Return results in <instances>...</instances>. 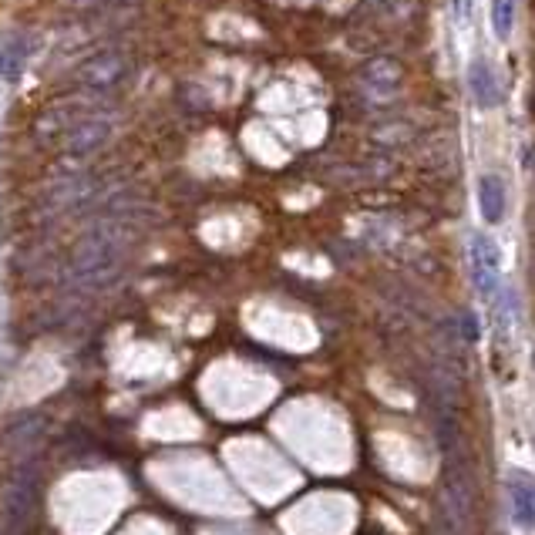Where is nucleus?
<instances>
[{"label":"nucleus","instance_id":"f257e3e1","mask_svg":"<svg viewBox=\"0 0 535 535\" xmlns=\"http://www.w3.org/2000/svg\"><path fill=\"white\" fill-rule=\"evenodd\" d=\"M125 239H128L125 229L115 223L101 226L81 239L75 253H71V270L78 273V280H91V283L108 280L118 270V263H122Z\"/></svg>","mask_w":535,"mask_h":535},{"label":"nucleus","instance_id":"f03ea898","mask_svg":"<svg viewBox=\"0 0 535 535\" xmlns=\"http://www.w3.org/2000/svg\"><path fill=\"white\" fill-rule=\"evenodd\" d=\"M38 485L41 478L34 465H21L7 478L0 488V525H7L11 532H24L27 519L34 515V505H38Z\"/></svg>","mask_w":535,"mask_h":535},{"label":"nucleus","instance_id":"7ed1b4c3","mask_svg":"<svg viewBox=\"0 0 535 535\" xmlns=\"http://www.w3.org/2000/svg\"><path fill=\"white\" fill-rule=\"evenodd\" d=\"M128 75V58L118 51H98L85 58L75 68V81L85 88H95V91H105V88H115L118 81Z\"/></svg>","mask_w":535,"mask_h":535},{"label":"nucleus","instance_id":"20e7f679","mask_svg":"<svg viewBox=\"0 0 535 535\" xmlns=\"http://www.w3.org/2000/svg\"><path fill=\"white\" fill-rule=\"evenodd\" d=\"M108 138H112V122H108V118H78V122L68 125L61 145H64V152H68V155L81 159V155L98 152Z\"/></svg>","mask_w":535,"mask_h":535},{"label":"nucleus","instance_id":"39448f33","mask_svg":"<svg viewBox=\"0 0 535 535\" xmlns=\"http://www.w3.org/2000/svg\"><path fill=\"white\" fill-rule=\"evenodd\" d=\"M44 418L41 414H24V418H17L7 424V431H4V448L11 451V455L17 458H24V455H31L34 445L44 438Z\"/></svg>","mask_w":535,"mask_h":535},{"label":"nucleus","instance_id":"423d86ee","mask_svg":"<svg viewBox=\"0 0 535 535\" xmlns=\"http://www.w3.org/2000/svg\"><path fill=\"white\" fill-rule=\"evenodd\" d=\"M27 58H31V34L7 31L4 38H0V78L17 81L24 75Z\"/></svg>","mask_w":535,"mask_h":535},{"label":"nucleus","instance_id":"0eeeda50","mask_svg":"<svg viewBox=\"0 0 535 535\" xmlns=\"http://www.w3.org/2000/svg\"><path fill=\"white\" fill-rule=\"evenodd\" d=\"M401 81H404V71H401V64L394 61V58H387V54H381V58H374L367 68L361 71V85L364 88H371L374 95H391V91H398L401 88Z\"/></svg>","mask_w":535,"mask_h":535},{"label":"nucleus","instance_id":"6e6552de","mask_svg":"<svg viewBox=\"0 0 535 535\" xmlns=\"http://www.w3.org/2000/svg\"><path fill=\"white\" fill-rule=\"evenodd\" d=\"M478 206H482V219L488 226H498L505 219V206H509V192H505L502 175L488 172L478 182Z\"/></svg>","mask_w":535,"mask_h":535},{"label":"nucleus","instance_id":"1a4fd4ad","mask_svg":"<svg viewBox=\"0 0 535 535\" xmlns=\"http://www.w3.org/2000/svg\"><path fill=\"white\" fill-rule=\"evenodd\" d=\"M468 88H472L478 108H495L498 101H502V88H498L492 64H488L485 58L472 61V68H468Z\"/></svg>","mask_w":535,"mask_h":535},{"label":"nucleus","instance_id":"9d476101","mask_svg":"<svg viewBox=\"0 0 535 535\" xmlns=\"http://www.w3.org/2000/svg\"><path fill=\"white\" fill-rule=\"evenodd\" d=\"M509 498H512V519L522 529H535V485L525 475L509 478Z\"/></svg>","mask_w":535,"mask_h":535},{"label":"nucleus","instance_id":"9b49d317","mask_svg":"<svg viewBox=\"0 0 535 535\" xmlns=\"http://www.w3.org/2000/svg\"><path fill=\"white\" fill-rule=\"evenodd\" d=\"M414 135H418V128L411 122H381L377 128H371V142L381 145L384 152L408 149V142H414Z\"/></svg>","mask_w":535,"mask_h":535},{"label":"nucleus","instance_id":"f8f14e48","mask_svg":"<svg viewBox=\"0 0 535 535\" xmlns=\"http://www.w3.org/2000/svg\"><path fill=\"white\" fill-rule=\"evenodd\" d=\"M515 7H519V0H492V27L502 41L509 38L515 27Z\"/></svg>","mask_w":535,"mask_h":535},{"label":"nucleus","instance_id":"ddd939ff","mask_svg":"<svg viewBox=\"0 0 535 535\" xmlns=\"http://www.w3.org/2000/svg\"><path fill=\"white\" fill-rule=\"evenodd\" d=\"M68 7H78V11H91V7H105V4H125V0H64Z\"/></svg>","mask_w":535,"mask_h":535},{"label":"nucleus","instance_id":"4468645a","mask_svg":"<svg viewBox=\"0 0 535 535\" xmlns=\"http://www.w3.org/2000/svg\"><path fill=\"white\" fill-rule=\"evenodd\" d=\"M455 4V14H458V21H468L475 11V0H451Z\"/></svg>","mask_w":535,"mask_h":535},{"label":"nucleus","instance_id":"2eb2a0df","mask_svg":"<svg viewBox=\"0 0 535 535\" xmlns=\"http://www.w3.org/2000/svg\"><path fill=\"white\" fill-rule=\"evenodd\" d=\"M0 535H21V532H11L7 525H0Z\"/></svg>","mask_w":535,"mask_h":535}]
</instances>
